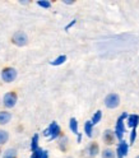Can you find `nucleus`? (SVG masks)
<instances>
[{
	"mask_svg": "<svg viewBox=\"0 0 139 158\" xmlns=\"http://www.w3.org/2000/svg\"><path fill=\"white\" fill-rule=\"evenodd\" d=\"M44 134H45L46 136L50 138L51 140H53V139H56V138L60 135V126H59L55 121H53V123L50 124V126H48L47 129L44 131Z\"/></svg>",
	"mask_w": 139,
	"mask_h": 158,
	"instance_id": "f257e3e1",
	"label": "nucleus"
},
{
	"mask_svg": "<svg viewBox=\"0 0 139 158\" xmlns=\"http://www.w3.org/2000/svg\"><path fill=\"white\" fill-rule=\"evenodd\" d=\"M126 116H128V115L124 112L120 117L117 118V121H116L115 135H116V138H119L120 140H123V135H124V131H125V127H124V118H125Z\"/></svg>",
	"mask_w": 139,
	"mask_h": 158,
	"instance_id": "f03ea898",
	"label": "nucleus"
},
{
	"mask_svg": "<svg viewBox=\"0 0 139 158\" xmlns=\"http://www.w3.org/2000/svg\"><path fill=\"white\" fill-rule=\"evenodd\" d=\"M119 103H120V97H119L117 94H115V93L108 94L105 98V105L108 108H116L119 106Z\"/></svg>",
	"mask_w": 139,
	"mask_h": 158,
	"instance_id": "7ed1b4c3",
	"label": "nucleus"
},
{
	"mask_svg": "<svg viewBox=\"0 0 139 158\" xmlns=\"http://www.w3.org/2000/svg\"><path fill=\"white\" fill-rule=\"evenodd\" d=\"M12 41L17 45V46H24L27 42H28V38H27V35L24 32H15L13 35V38H12Z\"/></svg>",
	"mask_w": 139,
	"mask_h": 158,
	"instance_id": "20e7f679",
	"label": "nucleus"
},
{
	"mask_svg": "<svg viewBox=\"0 0 139 158\" xmlns=\"http://www.w3.org/2000/svg\"><path fill=\"white\" fill-rule=\"evenodd\" d=\"M2 77H3V79L5 82H13L14 79L17 78V72H15V69H13V68H6V69H4L3 70V74H2Z\"/></svg>",
	"mask_w": 139,
	"mask_h": 158,
	"instance_id": "39448f33",
	"label": "nucleus"
},
{
	"mask_svg": "<svg viewBox=\"0 0 139 158\" xmlns=\"http://www.w3.org/2000/svg\"><path fill=\"white\" fill-rule=\"evenodd\" d=\"M17 103V94L14 92H11V93H6L4 96V105L9 108H12L14 105Z\"/></svg>",
	"mask_w": 139,
	"mask_h": 158,
	"instance_id": "423d86ee",
	"label": "nucleus"
},
{
	"mask_svg": "<svg viewBox=\"0 0 139 158\" xmlns=\"http://www.w3.org/2000/svg\"><path fill=\"white\" fill-rule=\"evenodd\" d=\"M128 144L124 140H120V143H119L117 145V151H116V154H117V158H124L126 154H128Z\"/></svg>",
	"mask_w": 139,
	"mask_h": 158,
	"instance_id": "0eeeda50",
	"label": "nucleus"
},
{
	"mask_svg": "<svg viewBox=\"0 0 139 158\" xmlns=\"http://www.w3.org/2000/svg\"><path fill=\"white\" fill-rule=\"evenodd\" d=\"M103 142L106 144H108V145L114 144V142H115V133L112 130H108V129L105 130V133H103Z\"/></svg>",
	"mask_w": 139,
	"mask_h": 158,
	"instance_id": "6e6552de",
	"label": "nucleus"
},
{
	"mask_svg": "<svg viewBox=\"0 0 139 158\" xmlns=\"http://www.w3.org/2000/svg\"><path fill=\"white\" fill-rule=\"evenodd\" d=\"M139 124V116L138 115H130L128 116V126H130L132 129H137Z\"/></svg>",
	"mask_w": 139,
	"mask_h": 158,
	"instance_id": "1a4fd4ad",
	"label": "nucleus"
},
{
	"mask_svg": "<svg viewBox=\"0 0 139 158\" xmlns=\"http://www.w3.org/2000/svg\"><path fill=\"white\" fill-rule=\"evenodd\" d=\"M70 129H72V131H73L74 134L78 135V142H81V134L78 133V121L75 120L74 117L70 118Z\"/></svg>",
	"mask_w": 139,
	"mask_h": 158,
	"instance_id": "9d476101",
	"label": "nucleus"
},
{
	"mask_svg": "<svg viewBox=\"0 0 139 158\" xmlns=\"http://www.w3.org/2000/svg\"><path fill=\"white\" fill-rule=\"evenodd\" d=\"M88 153H89V156H91V157H95L98 153V144L92 143L91 145L88 147Z\"/></svg>",
	"mask_w": 139,
	"mask_h": 158,
	"instance_id": "9b49d317",
	"label": "nucleus"
},
{
	"mask_svg": "<svg viewBox=\"0 0 139 158\" xmlns=\"http://www.w3.org/2000/svg\"><path fill=\"white\" fill-rule=\"evenodd\" d=\"M11 114L9 112H0V124H6L11 120Z\"/></svg>",
	"mask_w": 139,
	"mask_h": 158,
	"instance_id": "f8f14e48",
	"label": "nucleus"
},
{
	"mask_svg": "<svg viewBox=\"0 0 139 158\" xmlns=\"http://www.w3.org/2000/svg\"><path fill=\"white\" fill-rule=\"evenodd\" d=\"M92 121H86V124H84V131H86V134H87V136H89L91 138L92 136Z\"/></svg>",
	"mask_w": 139,
	"mask_h": 158,
	"instance_id": "ddd939ff",
	"label": "nucleus"
},
{
	"mask_svg": "<svg viewBox=\"0 0 139 158\" xmlns=\"http://www.w3.org/2000/svg\"><path fill=\"white\" fill-rule=\"evenodd\" d=\"M31 149H32V152H35V151H37V149H38V135H37V134H35V135H33V138H32V142H31Z\"/></svg>",
	"mask_w": 139,
	"mask_h": 158,
	"instance_id": "4468645a",
	"label": "nucleus"
},
{
	"mask_svg": "<svg viewBox=\"0 0 139 158\" xmlns=\"http://www.w3.org/2000/svg\"><path fill=\"white\" fill-rule=\"evenodd\" d=\"M65 60H66V56L65 55H61V56H59V57H56L55 60H53L51 61V65H60V64H63V63H65Z\"/></svg>",
	"mask_w": 139,
	"mask_h": 158,
	"instance_id": "2eb2a0df",
	"label": "nucleus"
},
{
	"mask_svg": "<svg viewBox=\"0 0 139 158\" xmlns=\"http://www.w3.org/2000/svg\"><path fill=\"white\" fill-rule=\"evenodd\" d=\"M8 138H9V135H8V133L5 130H0V144L6 143L8 142Z\"/></svg>",
	"mask_w": 139,
	"mask_h": 158,
	"instance_id": "dca6fc26",
	"label": "nucleus"
},
{
	"mask_svg": "<svg viewBox=\"0 0 139 158\" xmlns=\"http://www.w3.org/2000/svg\"><path fill=\"white\" fill-rule=\"evenodd\" d=\"M4 158H17V152L15 149H8L4 153Z\"/></svg>",
	"mask_w": 139,
	"mask_h": 158,
	"instance_id": "f3484780",
	"label": "nucleus"
},
{
	"mask_svg": "<svg viewBox=\"0 0 139 158\" xmlns=\"http://www.w3.org/2000/svg\"><path fill=\"white\" fill-rule=\"evenodd\" d=\"M101 117H102V112H101V111H97V112L93 115V117H92V124L96 125L98 121L101 120Z\"/></svg>",
	"mask_w": 139,
	"mask_h": 158,
	"instance_id": "a211bd4d",
	"label": "nucleus"
},
{
	"mask_svg": "<svg viewBox=\"0 0 139 158\" xmlns=\"http://www.w3.org/2000/svg\"><path fill=\"white\" fill-rule=\"evenodd\" d=\"M102 158H115V153L111 149H105L102 152Z\"/></svg>",
	"mask_w": 139,
	"mask_h": 158,
	"instance_id": "6ab92c4d",
	"label": "nucleus"
},
{
	"mask_svg": "<svg viewBox=\"0 0 139 158\" xmlns=\"http://www.w3.org/2000/svg\"><path fill=\"white\" fill-rule=\"evenodd\" d=\"M42 154H44V151H42V149H40V148H38L37 151L32 152L31 158H42Z\"/></svg>",
	"mask_w": 139,
	"mask_h": 158,
	"instance_id": "aec40b11",
	"label": "nucleus"
},
{
	"mask_svg": "<svg viewBox=\"0 0 139 158\" xmlns=\"http://www.w3.org/2000/svg\"><path fill=\"white\" fill-rule=\"evenodd\" d=\"M37 4H38L40 6H42V8H46V9H48V8H50V5H51L50 2H38Z\"/></svg>",
	"mask_w": 139,
	"mask_h": 158,
	"instance_id": "412c9836",
	"label": "nucleus"
},
{
	"mask_svg": "<svg viewBox=\"0 0 139 158\" xmlns=\"http://www.w3.org/2000/svg\"><path fill=\"white\" fill-rule=\"evenodd\" d=\"M135 136H137V129H132V134H130V143L135 142Z\"/></svg>",
	"mask_w": 139,
	"mask_h": 158,
	"instance_id": "4be33fe9",
	"label": "nucleus"
},
{
	"mask_svg": "<svg viewBox=\"0 0 139 158\" xmlns=\"http://www.w3.org/2000/svg\"><path fill=\"white\" fill-rule=\"evenodd\" d=\"M73 24H75V19H74V21H72L70 23H69V24H68V26L65 27V29H69V28H70V27H72Z\"/></svg>",
	"mask_w": 139,
	"mask_h": 158,
	"instance_id": "5701e85b",
	"label": "nucleus"
},
{
	"mask_svg": "<svg viewBox=\"0 0 139 158\" xmlns=\"http://www.w3.org/2000/svg\"><path fill=\"white\" fill-rule=\"evenodd\" d=\"M48 157V153H47V151H44V154H42V158H47Z\"/></svg>",
	"mask_w": 139,
	"mask_h": 158,
	"instance_id": "b1692460",
	"label": "nucleus"
},
{
	"mask_svg": "<svg viewBox=\"0 0 139 158\" xmlns=\"http://www.w3.org/2000/svg\"><path fill=\"white\" fill-rule=\"evenodd\" d=\"M74 2H64V4H73Z\"/></svg>",
	"mask_w": 139,
	"mask_h": 158,
	"instance_id": "393cba45",
	"label": "nucleus"
},
{
	"mask_svg": "<svg viewBox=\"0 0 139 158\" xmlns=\"http://www.w3.org/2000/svg\"><path fill=\"white\" fill-rule=\"evenodd\" d=\"M137 158H139V156H138V157H137Z\"/></svg>",
	"mask_w": 139,
	"mask_h": 158,
	"instance_id": "a878e982",
	"label": "nucleus"
}]
</instances>
